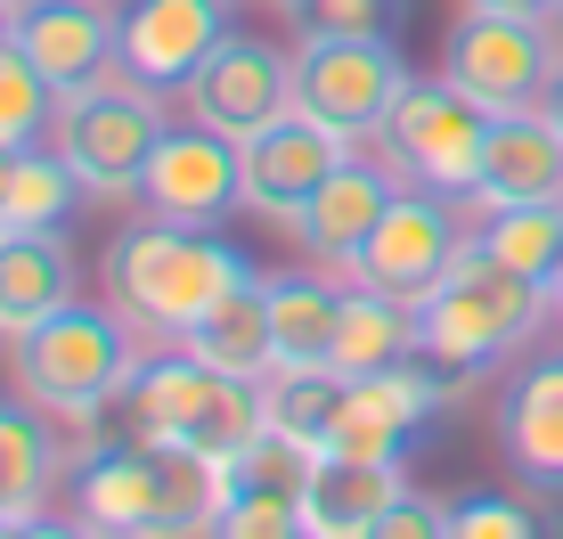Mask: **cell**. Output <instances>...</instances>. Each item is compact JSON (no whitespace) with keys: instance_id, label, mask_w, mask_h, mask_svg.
Here are the masks:
<instances>
[{"instance_id":"2","label":"cell","mask_w":563,"mask_h":539,"mask_svg":"<svg viewBox=\"0 0 563 539\" xmlns=\"http://www.w3.org/2000/svg\"><path fill=\"white\" fill-rule=\"evenodd\" d=\"M238 278H254V262L238 245H221L212 229H180V221L147 213L107 238V295L155 343H180Z\"/></svg>"},{"instance_id":"20","label":"cell","mask_w":563,"mask_h":539,"mask_svg":"<svg viewBox=\"0 0 563 539\" xmlns=\"http://www.w3.org/2000/svg\"><path fill=\"white\" fill-rule=\"evenodd\" d=\"M66 302H82L66 229H0V336H25Z\"/></svg>"},{"instance_id":"27","label":"cell","mask_w":563,"mask_h":539,"mask_svg":"<svg viewBox=\"0 0 563 539\" xmlns=\"http://www.w3.org/2000/svg\"><path fill=\"white\" fill-rule=\"evenodd\" d=\"M343 384H352L343 369H269L262 376V409H269L278 433L327 450V426H335V409H343Z\"/></svg>"},{"instance_id":"31","label":"cell","mask_w":563,"mask_h":539,"mask_svg":"<svg viewBox=\"0 0 563 539\" xmlns=\"http://www.w3.org/2000/svg\"><path fill=\"white\" fill-rule=\"evenodd\" d=\"M205 539H302V498H278V491H221V515H212Z\"/></svg>"},{"instance_id":"11","label":"cell","mask_w":563,"mask_h":539,"mask_svg":"<svg viewBox=\"0 0 563 539\" xmlns=\"http://www.w3.org/2000/svg\"><path fill=\"white\" fill-rule=\"evenodd\" d=\"M180 99H188V123L221 131V140H254L278 114H295V57L254 42V33H229Z\"/></svg>"},{"instance_id":"24","label":"cell","mask_w":563,"mask_h":539,"mask_svg":"<svg viewBox=\"0 0 563 539\" xmlns=\"http://www.w3.org/2000/svg\"><path fill=\"white\" fill-rule=\"evenodd\" d=\"M417 360V302L376 295V286H352L343 295V327H335V369L343 376H384Z\"/></svg>"},{"instance_id":"13","label":"cell","mask_w":563,"mask_h":539,"mask_svg":"<svg viewBox=\"0 0 563 539\" xmlns=\"http://www.w3.org/2000/svg\"><path fill=\"white\" fill-rule=\"evenodd\" d=\"M229 205H245V180H238V140L205 123H172L147 156V180H140V213L155 221H180V229H212L229 221Z\"/></svg>"},{"instance_id":"15","label":"cell","mask_w":563,"mask_h":539,"mask_svg":"<svg viewBox=\"0 0 563 539\" xmlns=\"http://www.w3.org/2000/svg\"><path fill=\"white\" fill-rule=\"evenodd\" d=\"M450 409L441 400V384L417 369H384V376H352L343 384V409H335V426H327V450H343V458H400L409 466V441L433 426V417Z\"/></svg>"},{"instance_id":"21","label":"cell","mask_w":563,"mask_h":539,"mask_svg":"<svg viewBox=\"0 0 563 539\" xmlns=\"http://www.w3.org/2000/svg\"><path fill=\"white\" fill-rule=\"evenodd\" d=\"M400 491H409V466H400V458L319 450V474L302 483V531H319V539H367V524H376Z\"/></svg>"},{"instance_id":"30","label":"cell","mask_w":563,"mask_h":539,"mask_svg":"<svg viewBox=\"0 0 563 539\" xmlns=\"http://www.w3.org/2000/svg\"><path fill=\"white\" fill-rule=\"evenodd\" d=\"M310 474H319V450L269 426L245 458H229V466H221V491H278V498H302Z\"/></svg>"},{"instance_id":"9","label":"cell","mask_w":563,"mask_h":539,"mask_svg":"<svg viewBox=\"0 0 563 539\" xmlns=\"http://www.w3.org/2000/svg\"><path fill=\"white\" fill-rule=\"evenodd\" d=\"M555 42L548 25H531V16H490V9H465V25L450 33V50H441V82H457L474 107L490 114H531L548 107V82H555Z\"/></svg>"},{"instance_id":"19","label":"cell","mask_w":563,"mask_h":539,"mask_svg":"<svg viewBox=\"0 0 563 539\" xmlns=\"http://www.w3.org/2000/svg\"><path fill=\"white\" fill-rule=\"evenodd\" d=\"M465 205L474 213H498V205H563V131L548 123V107L490 123V156H482V180H474Z\"/></svg>"},{"instance_id":"16","label":"cell","mask_w":563,"mask_h":539,"mask_svg":"<svg viewBox=\"0 0 563 539\" xmlns=\"http://www.w3.org/2000/svg\"><path fill=\"white\" fill-rule=\"evenodd\" d=\"M393 197H400V172L352 147V156L327 172V188L302 205V221L286 229V238L302 245V262H319V270H352V254H360L367 238H376V221L393 213Z\"/></svg>"},{"instance_id":"43","label":"cell","mask_w":563,"mask_h":539,"mask_svg":"<svg viewBox=\"0 0 563 539\" xmlns=\"http://www.w3.org/2000/svg\"><path fill=\"white\" fill-rule=\"evenodd\" d=\"M0 524H9V515H0Z\"/></svg>"},{"instance_id":"41","label":"cell","mask_w":563,"mask_h":539,"mask_svg":"<svg viewBox=\"0 0 563 539\" xmlns=\"http://www.w3.org/2000/svg\"><path fill=\"white\" fill-rule=\"evenodd\" d=\"M278 9H295V0H278Z\"/></svg>"},{"instance_id":"14","label":"cell","mask_w":563,"mask_h":539,"mask_svg":"<svg viewBox=\"0 0 563 539\" xmlns=\"http://www.w3.org/2000/svg\"><path fill=\"white\" fill-rule=\"evenodd\" d=\"M221 42H229V0H123L114 9L123 74L147 90H188Z\"/></svg>"},{"instance_id":"22","label":"cell","mask_w":563,"mask_h":539,"mask_svg":"<svg viewBox=\"0 0 563 539\" xmlns=\"http://www.w3.org/2000/svg\"><path fill=\"white\" fill-rule=\"evenodd\" d=\"M343 295L335 270H286L269 278V343H278V369H335V327H343Z\"/></svg>"},{"instance_id":"4","label":"cell","mask_w":563,"mask_h":539,"mask_svg":"<svg viewBox=\"0 0 563 539\" xmlns=\"http://www.w3.org/2000/svg\"><path fill=\"white\" fill-rule=\"evenodd\" d=\"M123 400H131V433H140V441H172V450L205 458L212 474H221L229 458H245L269 433L262 384L205 369V360L180 352V343L155 352V360H140V376H131Z\"/></svg>"},{"instance_id":"35","label":"cell","mask_w":563,"mask_h":539,"mask_svg":"<svg viewBox=\"0 0 563 539\" xmlns=\"http://www.w3.org/2000/svg\"><path fill=\"white\" fill-rule=\"evenodd\" d=\"M465 9H490V16H531V25H548L555 0H465Z\"/></svg>"},{"instance_id":"3","label":"cell","mask_w":563,"mask_h":539,"mask_svg":"<svg viewBox=\"0 0 563 539\" xmlns=\"http://www.w3.org/2000/svg\"><path fill=\"white\" fill-rule=\"evenodd\" d=\"M221 515V474L205 458L172 450V441H140L99 450L74 466V524L90 539H197Z\"/></svg>"},{"instance_id":"17","label":"cell","mask_w":563,"mask_h":539,"mask_svg":"<svg viewBox=\"0 0 563 539\" xmlns=\"http://www.w3.org/2000/svg\"><path fill=\"white\" fill-rule=\"evenodd\" d=\"M498 450L531 491H563V352H531L498 384Z\"/></svg>"},{"instance_id":"28","label":"cell","mask_w":563,"mask_h":539,"mask_svg":"<svg viewBox=\"0 0 563 539\" xmlns=\"http://www.w3.org/2000/svg\"><path fill=\"white\" fill-rule=\"evenodd\" d=\"M482 245L498 262H515L522 278L555 286L563 278V205H498V213H482Z\"/></svg>"},{"instance_id":"29","label":"cell","mask_w":563,"mask_h":539,"mask_svg":"<svg viewBox=\"0 0 563 539\" xmlns=\"http://www.w3.org/2000/svg\"><path fill=\"white\" fill-rule=\"evenodd\" d=\"M49 114H57L49 74L9 42V50H0V147H33V140H49Z\"/></svg>"},{"instance_id":"6","label":"cell","mask_w":563,"mask_h":539,"mask_svg":"<svg viewBox=\"0 0 563 539\" xmlns=\"http://www.w3.org/2000/svg\"><path fill=\"white\" fill-rule=\"evenodd\" d=\"M164 107H155V90L147 82H82V90H66L49 114V147L66 156V172L82 180V197H99V205H140V180H147V156H155V140H164Z\"/></svg>"},{"instance_id":"38","label":"cell","mask_w":563,"mask_h":539,"mask_svg":"<svg viewBox=\"0 0 563 539\" xmlns=\"http://www.w3.org/2000/svg\"><path fill=\"white\" fill-rule=\"evenodd\" d=\"M548 42H555V57H563V0L548 9Z\"/></svg>"},{"instance_id":"34","label":"cell","mask_w":563,"mask_h":539,"mask_svg":"<svg viewBox=\"0 0 563 539\" xmlns=\"http://www.w3.org/2000/svg\"><path fill=\"white\" fill-rule=\"evenodd\" d=\"M367 539H450V498H433V491L409 483L376 524H367Z\"/></svg>"},{"instance_id":"25","label":"cell","mask_w":563,"mask_h":539,"mask_svg":"<svg viewBox=\"0 0 563 539\" xmlns=\"http://www.w3.org/2000/svg\"><path fill=\"white\" fill-rule=\"evenodd\" d=\"M74 205H82V180L66 172L49 140L0 156V229H66Z\"/></svg>"},{"instance_id":"26","label":"cell","mask_w":563,"mask_h":539,"mask_svg":"<svg viewBox=\"0 0 563 539\" xmlns=\"http://www.w3.org/2000/svg\"><path fill=\"white\" fill-rule=\"evenodd\" d=\"M57 483V441L42 433V417L0 409V515H42Z\"/></svg>"},{"instance_id":"8","label":"cell","mask_w":563,"mask_h":539,"mask_svg":"<svg viewBox=\"0 0 563 539\" xmlns=\"http://www.w3.org/2000/svg\"><path fill=\"white\" fill-rule=\"evenodd\" d=\"M490 107H474L457 82H409L393 107V123L376 131L384 164L409 188H433V197H474L482 156H490Z\"/></svg>"},{"instance_id":"40","label":"cell","mask_w":563,"mask_h":539,"mask_svg":"<svg viewBox=\"0 0 563 539\" xmlns=\"http://www.w3.org/2000/svg\"><path fill=\"white\" fill-rule=\"evenodd\" d=\"M0 539H16V524H0Z\"/></svg>"},{"instance_id":"37","label":"cell","mask_w":563,"mask_h":539,"mask_svg":"<svg viewBox=\"0 0 563 539\" xmlns=\"http://www.w3.org/2000/svg\"><path fill=\"white\" fill-rule=\"evenodd\" d=\"M16 42V0H0V50Z\"/></svg>"},{"instance_id":"36","label":"cell","mask_w":563,"mask_h":539,"mask_svg":"<svg viewBox=\"0 0 563 539\" xmlns=\"http://www.w3.org/2000/svg\"><path fill=\"white\" fill-rule=\"evenodd\" d=\"M548 123L563 131V66H555V82H548Z\"/></svg>"},{"instance_id":"10","label":"cell","mask_w":563,"mask_h":539,"mask_svg":"<svg viewBox=\"0 0 563 539\" xmlns=\"http://www.w3.org/2000/svg\"><path fill=\"white\" fill-rule=\"evenodd\" d=\"M465 229H457V197H433V188H409L400 180L393 213L376 221V238L352 254L343 286H376V295H400V302H424L433 278L457 262Z\"/></svg>"},{"instance_id":"5","label":"cell","mask_w":563,"mask_h":539,"mask_svg":"<svg viewBox=\"0 0 563 539\" xmlns=\"http://www.w3.org/2000/svg\"><path fill=\"white\" fill-rule=\"evenodd\" d=\"M9 376H16V393H25L42 417H90V409H107L114 393H131L140 343H131L123 311L66 302L57 319L9 336Z\"/></svg>"},{"instance_id":"12","label":"cell","mask_w":563,"mask_h":539,"mask_svg":"<svg viewBox=\"0 0 563 539\" xmlns=\"http://www.w3.org/2000/svg\"><path fill=\"white\" fill-rule=\"evenodd\" d=\"M352 156V140H335L327 123H310V114H278L269 131L254 140H238V180H245V213H262L269 229H295L302 205L327 188V172Z\"/></svg>"},{"instance_id":"32","label":"cell","mask_w":563,"mask_h":539,"mask_svg":"<svg viewBox=\"0 0 563 539\" xmlns=\"http://www.w3.org/2000/svg\"><path fill=\"white\" fill-rule=\"evenodd\" d=\"M450 539H548L539 515L507 491H474V498H450Z\"/></svg>"},{"instance_id":"7","label":"cell","mask_w":563,"mask_h":539,"mask_svg":"<svg viewBox=\"0 0 563 539\" xmlns=\"http://www.w3.org/2000/svg\"><path fill=\"white\" fill-rule=\"evenodd\" d=\"M409 82L417 74L393 33H302V50H295V107L352 147H367L393 123Z\"/></svg>"},{"instance_id":"1","label":"cell","mask_w":563,"mask_h":539,"mask_svg":"<svg viewBox=\"0 0 563 539\" xmlns=\"http://www.w3.org/2000/svg\"><path fill=\"white\" fill-rule=\"evenodd\" d=\"M548 311H555V286L522 278V270L498 262L482 238H465L457 262L433 278V295L417 302V369L441 384V400H457L507 352H522Z\"/></svg>"},{"instance_id":"18","label":"cell","mask_w":563,"mask_h":539,"mask_svg":"<svg viewBox=\"0 0 563 539\" xmlns=\"http://www.w3.org/2000/svg\"><path fill=\"white\" fill-rule=\"evenodd\" d=\"M16 50L49 74L57 99L82 90V82H107V74L123 66L107 0H16Z\"/></svg>"},{"instance_id":"39","label":"cell","mask_w":563,"mask_h":539,"mask_svg":"<svg viewBox=\"0 0 563 539\" xmlns=\"http://www.w3.org/2000/svg\"><path fill=\"white\" fill-rule=\"evenodd\" d=\"M555 319H563V278H555Z\"/></svg>"},{"instance_id":"23","label":"cell","mask_w":563,"mask_h":539,"mask_svg":"<svg viewBox=\"0 0 563 539\" xmlns=\"http://www.w3.org/2000/svg\"><path fill=\"white\" fill-rule=\"evenodd\" d=\"M180 352H197L205 369H221V376H254V384L278 369V343H269V278H262V270L238 278L197 327H188Z\"/></svg>"},{"instance_id":"42","label":"cell","mask_w":563,"mask_h":539,"mask_svg":"<svg viewBox=\"0 0 563 539\" xmlns=\"http://www.w3.org/2000/svg\"><path fill=\"white\" fill-rule=\"evenodd\" d=\"M302 539H319V531H302Z\"/></svg>"},{"instance_id":"33","label":"cell","mask_w":563,"mask_h":539,"mask_svg":"<svg viewBox=\"0 0 563 539\" xmlns=\"http://www.w3.org/2000/svg\"><path fill=\"white\" fill-rule=\"evenodd\" d=\"M302 33H400L409 25V0H295Z\"/></svg>"}]
</instances>
